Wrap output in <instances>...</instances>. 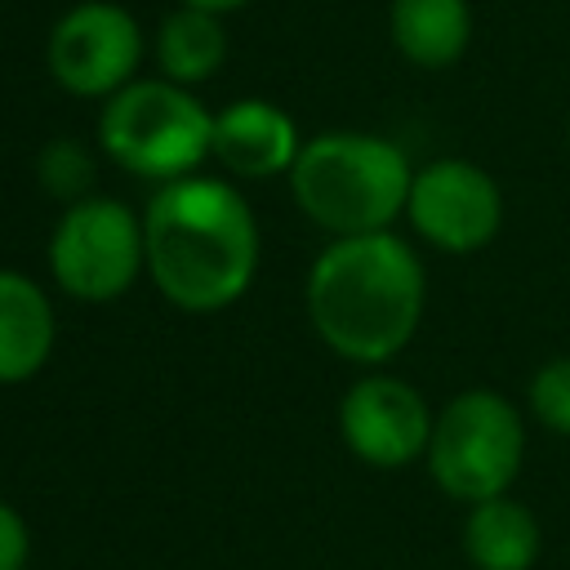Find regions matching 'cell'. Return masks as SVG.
<instances>
[{
  "mask_svg": "<svg viewBox=\"0 0 570 570\" xmlns=\"http://www.w3.org/2000/svg\"><path fill=\"white\" fill-rule=\"evenodd\" d=\"M223 58H227V31H223L218 13L178 4L156 31V62H160L165 80H174V85L209 80L223 67Z\"/></svg>",
  "mask_w": 570,
  "mask_h": 570,
  "instance_id": "obj_14",
  "label": "cell"
},
{
  "mask_svg": "<svg viewBox=\"0 0 570 570\" xmlns=\"http://www.w3.org/2000/svg\"><path fill=\"white\" fill-rule=\"evenodd\" d=\"M387 31L405 62L423 71H441V67H454L472 45V4L468 0H392Z\"/></svg>",
  "mask_w": 570,
  "mask_h": 570,
  "instance_id": "obj_13",
  "label": "cell"
},
{
  "mask_svg": "<svg viewBox=\"0 0 570 570\" xmlns=\"http://www.w3.org/2000/svg\"><path fill=\"white\" fill-rule=\"evenodd\" d=\"M463 557L472 570H534L543 557V525L512 494L472 503L463 517Z\"/></svg>",
  "mask_w": 570,
  "mask_h": 570,
  "instance_id": "obj_11",
  "label": "cell"
},
{
  "mask_svg": "<svg viewBox=\"0 0 570 570\" xmlns=\"http://www.w3.org/2000/svg\"><path fill=\"white\" fill-rule=\"evenodd\" d=\"M53 352V307L49 294L13 272L0 267V383L31 379Z\"/></svg>",
  "mask_w": 570,
  "mask_h": 570,
  "instance_id": "obj_12",
  "label": "cell"
},
{
  "mask_svg": "<svg viewBox=\"0 0 570 570\" xmlns=\"http://www.w3.org/2000/svg\"><path fill=\"white\" fill-rule=\"evenodd\" d=\"M525 410L539 428L570 441V352L534 365V374L525 383Z\"/></svg>",
  "mask_w": 570,
  "mask_h": 570,
  "instance_id": "obj_16",
  "label": "cell"
},
{
  "mask_svg": "<svg viewBox=\"0 0 570 570\" xmlns=\"http://www.w3.org/2000/svg\"><path fill=\"white\" fill-rule=\"evenodd\" d=\"M151 285L183 312L232 307L258 272V223L227 178L160 183L142 209Z\"/></svg>",
  "mask_w": 570,
  "mask_h": 570,
  "instance_id": "obj_1",
  "label": "cell"
},
{
  "mask_svg": "<svg viewBox=\"0 0 570 570\" xmlns=\"http://www.w3.org/2000/svg\"><path fill=\"white\" fill-rule=\"evenodd\" d=\"M49 272L80 303L120 298L147 272L142 218L116 196H89L62 209L49 236Z\"/></svg>",
  "mask_w": 570,
  "mask_h": 570,
  "instance_id": "obj_6",
  "label": "cell"
},
{
  "mask_svg": "<svg viewBox=\"0 0 570 570\" xmlns=\"http://www.w3.org/2000/svg\"><path fill=\"white\" fill-rule=\"evenodd\" d=\"M303 298L316 338L334 356L352 365H383L414 338L428 303V276L410 240L396 232L338 236L316 254Z\"/></svg>",
  "mask_w": 570,
  "mask_h": 570,
  "instance_id": "obj_2",
  "label": "cell"
},
{
  "mask_svg": "<svg viewBox=\"0 0 570 570\" xmlns=\"http://www.w3.org/2000/svg\"><path fill=\"white\" fill-rule=\"evenodd\" d=\"M410 183V156L392 138L361 129L307 138L289 169L294 205L334 240L392 232V223L405 218Z\"/></svg>",
  "mask_w": 570,
  "mask_h": 570,
  "instance_id": "obj_3",
  "label": "cell"
},
{
  "mask_svg": "<svg viewBox=\"0 0 570 570\" xmlns=\"http://www.w3.org/2000/svg\"><path fill=\"white\" fill-rule=\"evenodd\" d=\"M98 142L125 174L174 183L214 156V116L174 80H129L98 116Z\"/></svg>",
  "mask_w": 570,
  "mask_h": 570,
  "instance_id": "obj_5",
  "label": "cell"
},
{
  "mask_svg": "<svg viewBox=\"0 0 570 570\" xmlns=\"http://www.w3.org/2000/svg\"><path fill=\"white\" fill-rule=\"evenodd\" d=\"M178 4L205 9V13H232V9H240V4H249V0H178Z\"/></svg>",
  "mask_w": 570,
  "mask_h": 570,
  "instance_id": "obj_18",
  "label": "cell"
},
{
  "mask_svg": "<svg viewBox=\"0 0 570 570\" xmlns=\"http://www.w3.org/2000/svg\"><path fill=\"white\" fill-rule=\"evenodd\" d=\"M423 463L436 490L463 508L512 494L525 463V414L499 387H463L436 410Z\"/></svg>",
  "mask_w": 570,
  "mask_h": 570,
  "instance_id": "obj_4",
  "label": "cell"
},
{
  "mask_svg": "<svg viewBox=\"0 0 570 570\" xmlns=\"http://www.w3.org/2000/svg\"><path fill=\"white\" fill-rule=\"evenodd\" d=\"M405 218L414 236L428 240L432 249L476 254L503 227V191L481 165L463 156H441L414 169Z\"/></svg>",
  "mask_w": 570,
  "mask_h": 570,
  "instance_id": "obj_8",
  "label": "cell"
},
{
  "mask_svg": "<svg viewBox=\"0 0 570 570\" xmlns=\"http://www.w3.org/2000/svg\"><path fill=\"white\" fill-rule=\"evenodd\" d=\"M49 76L76 98H111L129 80H138L142 62V31L129 9L111 0L71 4L45 45Z\"/></svg>",
  "mask_w": 570,
  "mask_h": 570,
  "instance_id": "obj_7",
  "label": "cell"
},
{
  "mask_svg": "<svg viewBox=\"0 0 570 570\" xmlns=\"http://www.w3.org/2000/svg\"><path fill=\"white\" fill-rule=\"evenodd\" d=\"M432 423H436V414L428 410L423 392L414 383H405L396 374H379V370L356 379L338 401L343 445L379 472L419 463L428 454Z\"/></svg>",
  "mask_w": 570,
  "mask_h": 570,
  "instance_id": "obj_9",
  "label": "cell"
},
{
  "mask_svg": "<svg viewBox=\"0 0 570 570\" xmlns=\"http://www.w3.org/2000/svg\"><path fill=\"white\" fill-rule=\"evenodd\" d=\"M303 151L298 125L267 98L227 102L214 116V160L236 178H276L289 174Z\"/></svg>",
  "mask_w": 570,
  "mask_h": 570,
  "instance_id": "obj_10",
  "label": "cell"
},
{
  "mask_svg": "<svg viewBox=\"0 0 570 570\" xmlns=\"http://www.w3.org/2000/svg\"><path fill=\"white\" fill-rule=\"evenodd\" d=\"M27 557H31L27 521L18 517L13 503L0 499V570H27Z\"/></svg>",
  "mask_w": 570,
  "mask_h": 570,
  "instance_id": "obj_17",
  "label": "cell"
},
{
  "mask_svg": "<svg viewBox=\"0 0 570 570\" xmlns=\"http://www.w3.org/2000/svg\"><path fill=\"white\" fill-rule=\"evenodd\" d=\"M36 178L40 187L62 200V205H76V200H89L94 196V178H98V165H94V151L76 138H53L40 147L36 156Z\"/></svg>",
  "mask_w": 570,
  "mask_h": 570,
  "instance_id": "obj_15",
  "label": "cell"
}]
</instances>
